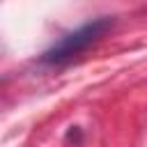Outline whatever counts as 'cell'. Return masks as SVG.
Listing matches in <instances>:
<instances>
[{"label":"cell","instance_id":"6da1fadb","mask_svg":"<svg viewBox=\"0 0 147 147\" xmlns=\"http://www.w3.org/2000/svg\"><path fill=\"white\" fill-rule=\"evenodd\" d=\"M113 25V18L108 16H101V18H94L85 25H80L78 30L64 34L62 39H57L44 55H41V62H48V64H60V62H67L71 57H76L78 53H83L85 48H90L99 37H103Z\"/></svg>","mask_w":147,"mask_h":147}]
</instances>
